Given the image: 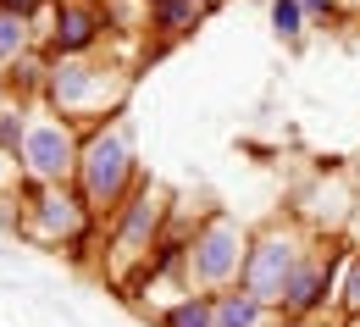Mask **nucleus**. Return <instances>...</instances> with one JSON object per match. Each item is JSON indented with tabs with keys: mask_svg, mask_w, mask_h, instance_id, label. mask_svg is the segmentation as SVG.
Segmentation results:
<instances>
[{
	"mask_svg": "<svg viewBox=\"0 0 360 327\" xmlns=\"http://www.w3.org/2000/svg\"><path fill=\"white\" fill-rule=\"evenodd\" d=\"M283 272H288V255H283L277 244H266V250L244 267V288H250L255 300H271L277 288H288V278H283Z\"/></svg>",
	"mask_w": 360,
	"mask_h": 327,
	"instance_id": "obj_1",
	"label": "nucleus"
},
{
	"mask_svg": "<svg viewBox=\"0 0 360 327\" xmlns=\"http://www.w3.org/2000/svg\"><path fill=\"white\" fill-rule=\"evenodd\" d=\"M321 283H327V278H321L316 267H300V272L288 278V288H283V305H288L294 316H305L316 300H321Z\"/></svg>",
	"mask_w": 360,
	"mask_h": 327,
	"instance_id": "obj_2",
	"label": "nucleus"
},
{
	"mask_svg": "<svg viewBox=\"0 0 360 327\" xmlns=\"http://www.w3.org/2000/svg\"><path fill=\"white\" fill-rule=\"evenodd\" d=\"M217 311V327H255L261 322V300L244 288V294H227V300H217L211 305Z\"/></svg>",
	"mask_w": 360,
	"mask_h": 327,
	"instance_id": "obj_3",
	"label": "nucleus"
},
{
	"mask_svg": "<svg viewBox=\"0 0 360 327\" xmlns=\"http://www.w3.org/2000/svg\"><path fill=\"white\" fill-rule=\"evenodd\" d=\"M167 327H217V311L205 300H188V305H172L167 311Z\"/></svg>",
	"mask_w": 360,
	"mask_h": 327,
	"instance_id": "obj_4",
	"label": "nucleus"
},
{
	"mask_svg": "<svg viewBox=\"0 0 360 327\" xmlns=\"http://www.w3.org/2000/svg\"><path fill=\"white\" fill-rule=\"evenodd\" d=\"M89 17H84V11H72V17H67V23H61V34H56V39H61V50H78V45H89Z\"/></svg>",
	"mask_w": 360,
	"mask_h": 327,
	"instance_id": "obj_5",
	"label": "nucleus"
},
{
	"mask_svg": "<svg viewBox=\"0 0 360 327\" xmlns=\"http://www.w3.org/2000/svg\"><path fill=\"white\" fill-rule=\"evenodd\" d=\"M200 267H205L211 278H222L227 267H233V255H227V238H211V244H205V255H200Z\"/></svg>",
	"mask_w": 360,
	"mask_h": 327,
	"instance_id": "obj_6",
	"label": "nucleus"
},
{
	"mask_svg": "<svg viewBox=\"0 0 360 327\" xmlns=\"http://www.w3.org/2000/svg\"><path fill=\"white\" fill-rule=\"evenodd\" d=\"M271 23H277L283 34H294V23H300V6H294V0H277V11H271Z\"/></svg>",
	"mask_w": 360,
	"mask_h": 327,
	"instance_id": "obj_7",
	"label": "nucleus"
},
{
	"mask_svg": "<svg viewBox=\"0 0 360 327\" xmlns=\"http://www.w3.org/2000/svg\"><path fill=\"white\" fill-rule=\"evenodd\" d=\"M349 311H360V267H355V278H349V300H344Z\"/></svg>",
	"mask_w": 360,
	"mask_h": 327,
	"instance_id": "obj_8",
	"label": "nucleus"
},
{
	"mask_svg": "<svg viewBox=\"0 0 360 327\" xmlns=\"http://www.w3.org/2000/svg\"><path fill=\"white\" fill-rule=\"evenodd\" d=\"M11 45V23H0V50Z\"/></svg>",
	"mask_w": 360,
	"mask_h": 327,
	"instance_id": "obj_9",
	"label": "nucleus"
},
{
	"mask_svg": "<svg viewBox=\"0 0 360 327\" xmlns=\"http://www.w3.org/2000/svg\"><path fill=\"white\" fill-rule=\"evenodd\" d=\"M305 6H316V11H327V0H305Z\"/></svg>",
	"mask_w": 360,
	"mask_h": 327,
	"instance_id": "obj_10",
	"label": "nucleus"
}]
</instances>
